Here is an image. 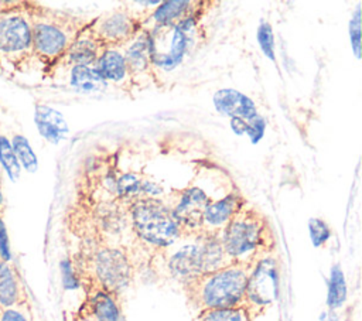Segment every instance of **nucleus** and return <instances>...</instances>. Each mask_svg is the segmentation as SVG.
I'll use <instances>...</instances> for the list:
<instances>
[{"instance_id":"nucleus-16","label":"nucleus","mask_w":362,"mask_h":321,"mask_svg":"<svg viewBox=\"0 0 362 321\" xmlns=\"http://www.w3.org/2000/svg\"><path fill=\"white\" fill-rule=\"evenodd\" d=\"M212 102H214L216 112H219L230 119L235 117V119H242V120L250 122L256 116H259L255 102L245 93H242L236 89H232V88L216 91Z\"/></svg>"},{"instance_id":"nucleus-23","label":"nucleus","mask_w":362,"mask_h":321,"mask_svg":"<svg viewBox=\"0 0 362 321\" xmlns=\"http://www.w3.org/2000/svg\"><path fill=\"white\" fill-rule=\"evenodd\" d=\"M346 298V284L339 266H334L331 269L329 281H328V293H327V305L331 310L339 308Z\"/></svg>"},{"instance_id":"nucleus-1","label":"nucleus","mask_w":362,"mask_h":321,"mask_svg":"<svg viewBox=\"0 0 362 321\" xmlns=\"http://www.w3.org/2000/svg\"><path fill=\"white\" fill-rule=\"evenodd\" d=\"M33 55L55 69L79 33L92 21L49 7H30Z\"/></svg>"},{"instance_id":"nucleus-29","label":"nucleus","mask_w":362,"mask_h":321,"mask_svg":"<svg viewBox=\"0 0 362 321\" xmlns=\"http://www.w3.org/2000/svg\"><path fill=\"white\" fill-rule=\"evenodd\" d=\"M349 38H351V47L354 49V54L356 58H359V44H361V10L356 7L355 14L352 16L349 21Z\"/></svg>"},{"instance_id":"nucleus-22","label":"nucleus","mask_w":362,"mask_h":321,"mask_svg":"<svg viewBox=\"0 0 362 321\" xmlns=\"http://www.w3.org/2000/svg\"><path fill=\"white\" fill-rule=\"evenodd\" d=\"M69 83L83 92H95L105 89L107 83L100 76L96 65H74L69 66Z\"/></svg>"},{"instance_id":"nucleus-12","label":"nucleus","mask_w":362,"mask_h":321,"mask_svg":"<svg viewBox=\"0 0 362 321\" xmlns=\"http://www.w3.org/2000/svg\"><path fill=\"white\" fill-rule=\"evenodd\" d=\"M206 3L202 1H185V0H175V1H164L160 3L141 23V30L148 33L154 27L167 25V24H178L182 20L201 16L202 6Z\"/></svg>"},{"instance_id":"nucleus-20","label":"nucleus","mask_w":362,"mask_h":321,"mask_svg":"<svg viewBox=\"0 0 362 321\" xmlns=\"http://www.w3.org/2000/svg\"><path fill=\"white\" fill-rule=\"evenodd\" d=\"M89 311L95 321H123L116 296L95 290L89 300Z\"/></svg>"},{"instance_id":"nucleus-5","label":"nucleus","mask_w":362,"mask_h":321,"mask_svg":"<svg viewBox=\"0 0 362 321\" xmlns=\"http://www.w3.org/2000/svg\"><path fill=\"white\" fill-rule=\"evenodd\" d=\"M33 54L28 7L0 10V59L14 66Z\"/></svg>"},{"instance_id":"nucleus-34","label":"nucleus","mask_w":362,"mask_h":321,"mask_svg":"<svg viewBox=\"0 0 362 321\" xmlns=\"http://www.w3.org/2000/svg\"><path fill=\"white\" fill-rule=\"evenodd\" d=\"M0 199H1V198H0Z\"/></svg>"},{"instance_id":"nucleus-11","label":"nucleus","mask_w":362,"mask_h":321,"mask_svg":"<svg viewBox=\"0 0 362 321\" xmlns=\"http://www.w3.org/2000/svg\"><path fill=\"white\" fill-rule=\"evenodd\" d=\"M245 204L246 201L239 192H230L218 201H211L205 209L199 235L219 236Z\"/></svg>"},{"instance_id":"nucleus-18","label":"nucleus","mask_w":362,"mask_h":321,"mask_svg":"<svg viewBox=\"0 0 362 321\" xmlns=\"http://www.w3.org/2000/svg\"><path fill=\"white\" fill-rule=\"evenodd\" d=\"M34 122L40 134L52 144H58L69 133V127L64 116L47 105L35 106Z\"/></svg>"},{"instance_id":"nucleus-30","label":"nucleus","mask_w":362,"mask_h":321,"mask_svg":"<svg viewBox=\"0 0 362 321\" xmlns=\"http://www.w3.org/2000/svg\"><path fill=\"white\" fill-rule=\"evenodd\" d=\"M264 120L262 116H256L253 120L249 122L247 129H246V134L249 136L250 141L255 144L257 143L262 137H263V132H264Z\"/></svg>"},{"instance_id":"nucleus-24","label":"nucleus","mask_w":362,"mask_h":321,"mask_svg":"<svg viewBox=\"0 0 362 321\" xmlns=\"http://www.w3.org/2000/svg\"><path fill=\"white\" fill-rule=\"evenodd\" d=\"M198 321H253L245 305L214 308L198 313Z\"/></svg>"},{"instance_id":"nucleus-17","label":"nucleus","mask_w":362,"mask_h":321,"mask_svg":"<svg viewBox=\"0 0 362 321\" xmlns=\"http://www.w3.org/2000/svg\"><path fill=\"white\" fill-rule=\"evenodd\" d=\"M124 59L129 71L137 85L141 78H154L156 72L153 69L150 54H148V38L146 31H140L132 41L124 45Z\"/></svg>"},{"instance_id":"nucleus-15","label":"nucleus","mask_w":362,"mask_h":321,"mask_svg":"<svg viewBox=\"0 0 362 321\" xmlns=\"http://www.w3.org/2000/svg\"><path fill=\"white\" fill-rule=\"evenodd\" d=\"M194 242L185 243L170 253L167 259V267L170 274L180 280L181 284L201 274V252L199 236L192 238Z\"/></svg>"},{"instance_id":"nucleus-6","label":"nucleus","mask_w":362,"mask_h":321,"mask_svg":"<svg viewBox=\"0 0 362 321\" xmlns=\"http://www.w3.org/2000/svg\"><path fill=\"white\" fill-rule=\"evenodd\" d=\"M89 262V270L96 281V290L117 296L124 290L133 276V266L123 249L103 245L96 247Z\"/></svg>"},{"instance_id":"nucleus-9","label":"nucleus","mask_w":362,"mask_h":321,"mask_svg":"<svg viewBox=\"0 0 362 321\" xmlns=\"http://www.w3.org/2000/svg\"><path fill=\"white\" fill-rule=\"evenodd\" d=\"M143 20L130 10L119 8L93 18L92 30L105 48H122L141 31Z\"/></svg>"},{"instance_id":"nucleus-28","label":"nucleus","mask_w":362,"mask_h":321,"mask_svg":"<svg viewBox=\"0 0 362 321\" xmlns=\"http://www.w3.org/2000/svg\"><path fill=\"white\" fill-rule=\"evenodd\" d=\"M308 230H310V238L313 240V245L315 247L324 246L331 236L329 226L327 225V222H324L320 218H311L308 221Z\"/></svg>"},{"instance_id":"nucleus-25","label":"nucleus","mask_w":362,"mask_h":321,"mask_svg":"<svg viewBox=\"0 0 362 321\" xmlns=\"http://www.w3.org/2000/svg\"><path fill=\"white\" fill-rule=\"evenodd\" d=\"M11 147H13V151L17 157V160L23 164V167L33 173L37 170V165H38V161H37V157L31 148V146L28 144L27 139L24 136H20V134H16L13 137V143H11Z\"/></svg>"},{"instance_id":"nucleus-26","label":"nucleus","mask_w":362,"mask_h":321,"mask_svg":"<svg viewBox=\"0 0 362 321\" xmlns=\"http://www.w3.org/2000/svg\"><path fill=\"white\" fill-rule=\"evenodd\" d=\"M0 163L3 164L6 173L11 180H17L20 175V163L13 151L11 143L4 137L0 136Z\"/></svg>"},{"instance_id":"nucleus-21","label":"nucleus","mask_w":362,"mask_h":321,"mask_svg":"<svg viewBox=\"0 0 362 321\" xmlns=\"http://www.w3.org/2000/svg\"><path fill=\"white\" fill-rule=\"evenodd\" d=\"M21 303V287L14 269L0 259V308L16 307Z\"/></svg>"},{"instance_id":"nucleus-4","label":"nucleus","mask_w":362,"mask_h":321,"mask_svg":"<svg viewBox=\"0 0 362 321\" xmlns=\"http://www.w3.org/2000/svg\"><path fill=\"white\" fill-rule=\"evenodd\" d=\"M129 212L136 236L150 246L167 249L182 238L173 209L161 199L141 197L130 202Z\"/></svg>"},{"instance_id":"nucleus-10","label":"nucleus","mask_w":362,"mask_h":321,"mask_svg":"<svg viewBox=\"0 0 362 321\" xmlns=\"http://www.w3.org/2000/svg\"><path fill=\"white\" fill-rule=\"evenodd\" d=\"M209 202L211 198L198 187H189L181 192L175 206L171 208L181 236H199L204 214Z\"/></svg>"},{"instance_id":"nucleus-2","label":"nucleus","mask_w":362,"mask_h":321,"mask_svg":"<svg viewBox=\"0 0 362 321\" xmlns=\"http://www.w3.org/2000/svg\"><path fill=\"white\" fill-rule=\"evenodd\" d=\"M250 267L232 262L222 269L198 274L182 283L188 304L198 313L240 305Z\"/></svg>"},{"instance_id":"nucleus-33","label":"nucleus","mask_w":362,"mask_h":321,"mask_svg":"<svg viewBox=\"0 0 362 321\" xmlns=\"http://www.w3.org/2000/svg\"><path fill=\"white\" fill-rule=\"evenodd\" d=\"M247 124H249V122H246V120L235 119V117H233V119H230V127H232V130H233L236 134H239V136L246 134Z\"/></svg>"},{"instance_id":"nucleus-8","label":"nucleus","mask_w":362,"mask_h":321,"mask_svg":"<svg viewBox=\"0 0 362 321\" xmlns=\"http://www.w3.org/2000/svg\"><path fill=\"white\" fill-rule=\"evenodd\" d=\"M189 34L178 24L158 25L147 33L148 54L154 72L156 69L173 71L182 62L189 48Z\"/></svg>"},{"instance_id":"nucleus-13","label":"nucleus","mask_w":362,"mask_h":321,"mask_svg":"<svg viewBox=\"0 0 362 321\" xmlns=\"http://www.w3.org/2000/svg\"><path fill=\"white\" fill-rule=\"evenodd\" d=\"M93 18L92 21L79 33V35L75 38V41L71 44L57 68L64 66L69 68L74 65H92L96 64L98 58L102 55V52L106 49L103 44L99 41V38L95 35L92 30Z\"/></svg>"},{"instance_id":"nucleus-14","label":"nucleus","mask_w":362,"mask_h":321,"mask_svg":"<svg viewBox=\"0 0 362 321\" xmlns=\"http://www.w3.org/2000/svg\"><path fill=\"white\" fill-rule=\"evenodd\" d=\"M95 65L106 83H112L124 92H130L136 88L124 55L119 48H106Z\"/></svg>"},{"instance_id":"nucleus-7","label":"nucleus","mask_w":362,"mask_h":321,"mask_svg":"<svg viewBox=\"0 0 362 321\" xmlns=\"http://www.w3.org/2000/svg\"><path fill=\"white\" fill-rule=\"evenodd\" d=\"M277 260L272 253L255 262L249 272L242 305L246 307L252 320H256L274 303L277 297Z\"/></svg>"},{"instance_id":"nucleus-27","label":"nucleus","mask_w":362,"mask_h":321,"mask_svg":"<svg viewBox=\"0 0 362 321\" xmlns=\"http://www.w3.org/2000/svg\"><path fill=\"white\" fill-rule=\"evenodd\" d=\"M257 42L262 52L272 61L276 59L274 57V34L273 28L267 21H262L257 28Z\"/></svg>"},{"instance_id":"nucleus-19","label":"nucleus","mask_w":362,"mask_h":321,"mask_svg":"<svg viewBox=\"0 0 362 321\" xmlns=\"http://www.w3.org/2000/svg\"><path fill=\"white\" fill-rule=\"evenodd\" d=\"M199 252H201V274L215 272L232 263L226 255L219 236L199 235Z\"/></svg>"},{"instance_id":"nucleus-31","label":"nucleus","mask_w":362,"mask_h":321,"mask_svg":"<svg viewBox=\"0 0 362 321\" xmlns=\"http://www.w3.org/2000/svg\"><path fill=\"white\" fill-rule=\"evenodd\" d=\"M0 321H27V318L16 307H8L0 308Z\"/></svg>"},{"instance_id":"nucleus-3","label":"nucleus","mask_w":362,"mask_h":321,"mask_svg":"<svg viewBox=\"0 0 362 321\" xmlns=\"http://www.w3.org/2000/svg\"><path fill=\"white\" fill-rule=\"evenodd\" d=\"M223 249L235 263L252 266L274 250V235L269 221L245 204L219 235Z\"/></svg>"},{"instance_id":"nucleus-32","label":"nucleus","mask_w":362,"mask_h":321,"mask_svg":"<svg viewBox=\"0 0 362 321\" xmlns=\"http://www.w3.org/2000/svg\"><path fill=\"white\" fill-rule=\"evenodd\" d=\"M0 259L8 262L10 259V249H8V240H7V232L6 226L0 218Z\"/></svg>"}]
</instances>
